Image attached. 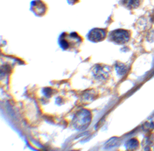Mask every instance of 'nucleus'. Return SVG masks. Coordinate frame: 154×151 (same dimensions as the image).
Returning <instances> with one entry per match:
<instances>
[{"label":"nucleus","instance_id":"4","mask_svg":"<svg viewBox=\"0 0 154 151\" xmlns=\"http://www.w3.org/2000/svg\"><path fill=\"white\" fill-rule=\"evenodd\" d=\"M106 36V31L104 29L95 28L89 31L86 37L87 40L91 42L98 43L104 40Z\"/></svg>","mask_w":154,"mask_h":151},{"label":"nucleus","instance_id":"2","mask_svg":"<svg viewBox=\"0 0 154 151\" xmlns=\"http://www.w3.org/2000/svg\"><path fill=\"white\" fill-rule=\"evenodd\" d=\"M91 121L90 112L86 110H82L76 114L73 119L74 124L76 128L80 130L87 128Z\"/></svg>","mask_w":154,"mask_h":151},{"label":"nucleus","instance_id":"5","mask_svg":"<svg viewBox=\"0 0 154 151\" xmlns=\"http://www.w3.org/2000/svg\"><path fill=\"white\" fill-rule=\"evenodd\" d=\"M130 35L128 31L124 30H117L113 31L110 34V38L114 42L123 44L127 42L129 39Z\"/></svg>","mask_w":154,"mask_h":151},{"label":"nucleus","instance_id":"3","mask_svg":"<svg viewBox=\"0 0 154 151\" xmlns=\"http://www.w3.org/2000/svg\"><path fill=\"white\" fill-rule=\"evenodd\" d=\"M30 10L35 16L41 18L46 16L49 7L44 0H33L30 3Z\"/></svg>","mask_w":154,"mask_h":151},{"label":"nucleus","instance_id":"6","mask_svg":"<svg viewBox=\"0 0 154 151\" xmlns=\"http://www.w3.org/2000/svg\"><path fill=\"white\" fill-rule=\"evenodd\" d=\"M122 3L129 9H134L139 6V0H123Z\"/></svg>","mask_w":154,"mask_h":151},{"label":"nucleus","instance_id":"1","mask_svg":"<svg viewBox=\"0 0 154 151\" xmlns=\"http://www.w3.org/2000/svg\"><path fill=\"white\" fill-rule=\"evenodd\" d=\"M84 41L83 37L77 31L63 32L58 38L59 45L63 50L77 48L82 44Z\"/></svg>","mask_w":154,"mask_h":151},{"label":"nucleus","instance_id":"7","mask_svg":"<svg viewBox=\"0 0 154 151\" xmlns=\"http://www.w3.org/2000/svg\"><path fill=\"white\" fill-rule=\"evenodd\" d=\"M67 3L69 5H71V6H74L76 4L80 3V0H67Z\"/></svg>","mask_w":154,"mask_h":151}]
</instances>
